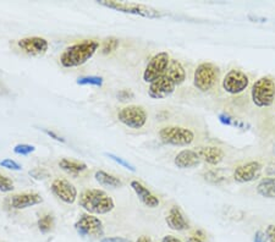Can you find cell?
<instances>
[{"label": "cell", "instance_id": "obj_1", "mask_svg": "<svg viewBox=\"0 0 275 242\" xmlns=\"http://www.w3.org/2000/svg\"><path fill=\"white\" fill-rule=\"evenodd\" d=\"M99 48V43L93 40H86L67 47L60 57V64L64 68H77L91 59Z\"/></svg>", "mask_w": 275, "mask_h": 242}, {"label": "cell", "instance_id": "obj_2", "mask_svg": "<svg viewBox=\"0 0 275 242\" xmlns=\"http://www.w3.org/2000/svg\"><path fill=\"white\" fill-rule=\"evenodd\" d=\"M78 203L89 214H108L115 207L113 198L105 191L98 188L83 191L80 194Z\"/></svg>", "mask_w": 275, "mask_h": 242}, {"label": "cell", "instance_id": "obj_3", "mask_svg": "<svg viewBox=\"0 0 275 242\" xmlns=\"http://www.w3.org/2000/svg\"><path fill=\"white\" fill-rule=\"evenodd\" d=\"M97 3L102 7L109 8V9L121 11V13L125 14H132V15H140L143 16V18L157 19L162 16L158 10L147 7V5L139 4V3L119 2V0H98Z\"/></svg>", "mask_w": 275, "mask_h": 242}, {"label": "cell", "instance_id": "obj_4", "mask_svg": "<svg viewBox=\"0 0 275 242\" xmlns=\"http://www.w3.org/2000/svg\"><path fill=\"white\" fill-rule=\"evenodd\" d=\"M251 97L257 107H270L275 99V82L268 76L258 79L252 86Z\"/></svg>", "mask_w": 275, "mask_h": 242}, {"label": "cell", "instance_id": "obj_5", "mask_svg": "<svg viewBox=\"0 0 275 242\" xmlns=\"http://www.w3.org/2000/svg\"><path fill=\"white\" fill-rule=\"evenodd\" d=\"M219 77V69L212 63L199 64L193 76V85L201 92L212 90L217 83Z\"/></svg>", "mask_w": 275, "mask_h": 242}, {"label": "cell", "instance_id": "obj_6", "mask_svg": "<svg viewBox=\"0 0 275 242\" xmlns=\"http://www.w3.org/2000/svg\"><path fill=\"white\" fill-rule=\"evenodd\" d=\"M159 137L171 146H189L195 140V133L181 126H165L159 131Z\"/></svg>", "mask_w": 275, "mask_h": 242}, {"label": "cell", "instance_id": "obj_7", "mask_svg": "<svg viewBox=\"0 0 275 242\" xmlns=\"http://www.w3.org/2000/svg\"><path fill=\"white\" fill-rule=\"evenodd\" d=\"M117 119L130 129H142L147 122V111L141 105H127L117 113Z\"/></svg>", "mask_w": 275, "mask_h": 242}, {"label": "cell", "instance_id": "obj_8", "mask_svg": "<svg viewBox=\"0 0 275 242\" xmlns=\"http://www.w3.org/2000/svg\"><path fill=\"white\" fill-rule=\"evenodd\" d=\"M75 229L82 237L88 238H98L104 233L102 220L92 214L80 215L78 220L75 222Z\"/></svg>", "mask_w": 275, "mask_h": 242}, {"label": "cell", "instance_id": "obj_9", "mask_svg": "<svg viewBox=\"0 0 275 242\" xmlns=\"http://www.w3.org/2000/svg\"><path fill=\"white\" fill-rule=\"evenodd\" d=\"M169 63L170 57L168 53L162 52L154 55L152 59L150 60V63L147 64L146 70L143 72V80H145V82L152 83L153 81L164 76L168 66H169Z\"/></svg>", "mask_w": 275, "mask_h": 242}, {"label": "cell", "instance_id": "obj_10", "mask_svg": "<svg viewBox=\"0 0 275 242\" xmlns=\"http://www.w3.org/2000/svg\"><path fill=\"white\" fill-rule=\"evenodd\" d=\"M248 76L241 70H231L223 80V88L230 94H238L248 87Z\"/></svg>", "mask_w": 275, "mask_h": 242}, {"label": "cell", "instance_id": "obj_11", "mask_svg": "<svg viewBox=\"0 0 275 242\" xmlns=\"http://www.w3.org/2000/svg\"><path fill=\"white\" fill-rule=\"evenodd\" d=\"M50 190L60 201L72 204L77 198V190L71 182L64 179H55L52 182Z\"/></svg>", "mask_w": 275, "mask_h": 242}, {"label": "cell", "instance_id": "obj_12", "mask_svg": "<svg viewBox=\"0 0 275 242\" xmlns=\"http://www.w3.org/2000/svg\"><path fill=\"white\" fill-rule=\"evenodd\" d=\"M262 171V165L256 160L248 161V163L238 165L234 170V180L240 183L251 182L256 180Z\"/></svg>", "mask_w": 275, "mask_h": 242}, {"label": "cell", "instance_id": "obj_13", "mask_svg": "<svg viewBox=\"0 0 275 242\" xmlns=\"http://www.w3.org/2000/svg\"><path fill=\"white\" fill-rule=\"evenodd\" d=\"M176 85L167 76L159 77L158 80L153 81L150 83V88H148V94L154 99H163L169 97L170 94L174 93Z\"/></svg>", "mask_w": 275, "mask_h": 242}, {"label": "cell", "instance_id": "obj_14", "mask_svg": "<svg viewBox=\"0 0 275 242\" xmlns=\"http://www.w3.org/2000/svg\"><path fill=\"white\" fill-rule=\"evenodd\" d=\"M18 46L21 48V51L30 55H42L48 51L49 43L42 37H26L20 40Z\"/></svg>", "mask_w": 275, "mask_h": 242}, {"label": "cell", "instance_id": "obj_15", "mask_svg": "<svg viewBox=\"0 0 275 242\" xmlns=\"http://www.w3.org/2000/svg\"><path fill=\"white\" fill-rule=\"evenodd\" d=\"M43 198L38 193H19L10 198V205L14 209H26L36 204H41Z\"/></svg>", "mask_w": 275, "mask_h": 242}, {"label": "cell", "instance_id": "obj_16", "mask_svg": "<svg viewBox=\"0 0 275 242\" xmlns=\"http://www.w3.org/2000/svg\"><path fill=\"white\" fill-rule=\"evenodd\" d=\"M130 185L131 187H132V190L134 191V193L137 194V197H139V199L143 203V204L147 205L148 208L158 207L159 203H161L159 202L158 197L154 196L152 192L148 190L147 187H145L141 182H139L137 180H132Z\"/></svg>", "mask_w": 275, "mask_h": 242}, {"label": "cell", "instance_id": "obj_17", "mask_svg": "<svg viewBox=\"0 0 275 242\" xmlns=\"http://www.w3.org/2000/svg\"><path fill=\"white\" fill-rule=\"evenodd\" d=\"M175 165L180 169H191L196 168L201 164V158H199L198 153L192 149H184L179 153L174 160Z\"/></svg>", "mask_w": 275, "mask_h": 242}, {"label": "cell", "instance_id": "obj_18", "mask_svg": "<svg viewBox=\"0 0 275 242\" xmlns=\"http://www.w3.org/2000/svg\"><path fill=\"white\" fill-rule=\"evenodd\" d=\"M167 224L171 230H175V231H182V230H187L190 227L189 222L185 219L184 214L180 210V208L174 205L173 208L169 210V214L167 216Z\"/></svg>", "mask_w": 275, "mask_h": 242}, {"label": "cell", "instance_id": "obj_19", "mask_svg": "<svg viewBox=\"0 0 275 242\" xmlns=\"http://www.w3.org/2000/svg\"><path fill=\"white\" fill-rule=\"evenodd\" d=\"M196 152L198 153L201 160H204L206 163L210 164V165H218L224 159V151L221 148H219V147H201Z\"/></svg>", "mask_w": 275, "mask_h": 242}, {"label": "cell", "instance_id": "obj_20", "mask_svg": "<svg viewBox=\"0 0 275 242\" xmlns=\"http://www.w3.org/2000/svg\"><path fill=\"white\" fill-rule=\"evenodd\" d=\"M165 76L168 79H170L175 83L176 86L181 85L186 80V72H185L184 66L181 65V63L176 59H170L169 66H168L167 72H165Z\"/></svg>", "mask_w": 275, "mask_h": 242}, {"label": "cell", "instance_id": "obj_21", "mask_svg": "<svg viewBox=\"0 0 275 242\" xmlns=\"http://www.w3.org/2000/svg\"><path fill=\"white\" fill-rule=\"evenodd\" d=\"M94 177L95 180H97V181L103 186H109V187L116 188V187H121V186L123 185V182L119 179V177L114 176V175L109 174V172L103 171V170L95 171Z\"/></svg>", "mask_w": 275, "mask_h": 242}, {"label": "cell", "instance_id": "obj_22", "mask_svg": "<svg viewBox=\"0 0 275 242\" xmlns=\"http://www.w3.org/2000/svg\"><path fill=\"white\" fill-rule=\"evenodd\" d=\"M59 166H60L64 171L69 172V174H72V175L80 174V172L85 171L87 169V165L85 163H82V161L66 159V158H64V159L59 161Z\"/></svg>", "mask_w": 275, "mask_h": 242}, {"label": "cell", "instance_id": "obj_23", "mask_svg": "<svg viewBox=\"0 0 275 242\" xmlns=\"http://www.w3.org/2000/svg\"><path fill=\"white\" fill-rule=\"evenodd\" d=\"M257 192L265 198H275V177H265L257 185Z\"/></svg>", "mask_w": 275, "mask_h": 242}, {"label": "cell", "instance_id": "obj_24", "mask_svg": "<svg viewBox=\"0 0 275 242\" xmlns=\"http://www.w3.org/2000/svg\"><path fill=\"white\" fill-rule=\"evenodd\" d=\"M53 226H54V218L50 214H46L38 220V227L41 232H49L53 229Z\"/></svg>", "mask_w": 275, "mask_h": 242}, {"label": "cell", "instance_id": "obj_25", "mask_svg": "<svg viewBox=\"0 0 275 242\" xmlns=\"http://www.w3.org/2000/svg\"><path fill=\"white\" fill-rule=\"evenodd\" d=\"M117 47H119V40L115 37H109L106 38V40L103 42V46H102V54H110V53L115 52L117 49Z\"/></svg>", "mask_w": 275, "mask_h": 242}, {"label": "cell", "instance_id": "obj_26", "mask_svg": "<svg viewBox=\"0 0 275 242\" xmlns=\"http://www.w3.org/2000/svg\"><path fill=\"white\" fill-rule=\"evenodd\" d=\"M77 85L80 86H87V85H92V86H97V87H100L103 85V77L100 76H85V77H80L77 79Z\"/></svg>", "mask_w": 275, "mask_h": 242}, {"label": "cell", "instance_id": "obj_27", "mask_svg": "<svg viewBox=\"0 0 275 242\" xmlns=\"http://www.w3.org/2000/svg\"><path fill=\"white\" fill-rule=\"evenodd\" d=\"M29 174L30 176H32L35 180H38V181H41V180H46L50 176V172L44 168H35L32 169V170H30Z\"/></svg>", "mask_w": 275, "mask_h": 242}, {"label": "cell", "instance_id": "obj_28", "mask_svg": "<svg viewBox=\"0 0 275 242\" xmlns=\"http://www.w3.org/2000/svg\"><path fill=\"white\" fill-rule=\"evenodd\" d=\"M35 151H36L35 146H31V144H26V143L18 144V146H15V148H14V152H15L16 154H20V155H29L30 153H32Z\"/></svg>", "mask_w": 275, "mask_h": 242}, {"label": "cell", "instance_id": "obj_29", "mask_svg": "<svg viewBox=\"0 0 275 242\" xmlns=\"http://www.w3.org/2000/svg\"><path fill=\"white\" fill-rule=\"evenodd\" d=\"M14 190V182L9 177L0 174V191L2 192H11Z\"/></svg>", "mask_w": 275, "mask_h": 242}, {"label": "cell", "instance_id": "obj_30", "mask_svg": "<svg viewBox=\"0 0 275 242\" xmlns=\"http://www.w3.org/2000/svg\"><path fill=\"white\" fill-rule=\"evenodd\" d=\"M105 155H106V157H109V158H110L111 160L116 161L117 164H120V165H122L123 168L128 169V170H131V171H136V169L133 168V165H131L130 163H127V161H126V160H123L122 158H120V157H117V155L113 154V153H105Z\"/></svg>", "mask_w": 275, "mask_h": 242}, {"label": "cell", "instance_id": "obj_31", "mask_svg": "<svg viewBox=\"0 0 275 242\" xmlns=\"http://www.w3.org/2000/svg\"><path fill=\"white\" fill-rule=\"evenodd\" d=\"M0 165L3 166V168H7V169H10V170H21V165L20 164L16 163L15 160H11V159H4L0 161Z\"/></svg>", "mask_w": 275, "mask_h": 242}, {"label": "cell", "instance_id": "obj_32", "mask_svg": "<svg viewBox=\"0 0 275 242\" xmlns=\"http://www.w3.org/2000/svg\"><path fill=\"white\" fill-rule=\"evenodd\" d=\"M117 98H119L121 102L131 101V99L134 98V94L131 90H121L119 91V93H117Z\"/></svg>", "mask_w": 275, "mask_h": 242}, {"label": "cell", "instance_id": "obj_33", "mask_svg": "<svg viewBox=\"0 0 275 242\" xmlns=\"http://www.w3.org/2000/svg\"><path fill=\"white\" fill-rule=\"evenodd\" d=\"M265 235L269 242H275V225H268L265 230Z\"/></svg>", "mask_w": 275, "mask_h": 242}, {"label": "cell", "instance_id": "obj_34", "mask_svg": "<svg viewBox=\"0 0 275 242\" xmlns=\"http://www.w3.org/2000/svg\"><path fill=\"white\" fill-rule=\"evenodd\" d=\"M100 242H131V241L125 237H119V236H116V237H104L100 240Z\"/></svg>", "mask_w": 275, "mask_h": 242}, {"label": "cell", "instance_id": "obj_35", "mask_svg": "<svg viewBox=\"0 0 275 242\" xmlns=\"http://www.w3.org/2000/svg\"><path fill=\"white\" fill-rule=\"evenodd\" d=\"M43 132L44 133H47L48 136H49V137H52L53 140H55V141H58V142H65V140H64L63 137H60V136H58L57 133L55 132H53V131H49V130H46V129H43Z\"/></svg>", "mask_w": 275, "mask_h": 242}, {"label": "cell", "instance_id": "obj_36", "mask_svg": "<svg viewBox=\"0 0 275 242\" xmlns=\"http://www.w3.org/2000/svg\"><path fill=\"white\" fill-rule=\"evenodd\" d=\"M219 120L223 122V124H226V125L234 124V120H232L229 115H225V114H220V115H219Z\"/></svg>", "mask_w": 275, "mask_h": 242}, {"label": "cell", "instance_id": "obj_37", "mask_svg": "<svg viewBox=\"0 0 275 242\" xmlns=\"http://www.w3.org/2000/svg\"><path fill=\"white\" fill-rule=\"evenodd\" d=\"M254 242H266V235L262 231H257L254 235Z\"/></svg>", "mask_w": 275, "mask_h": 242}, {"label": "cell", "instance_id": "obj_38", "mask_svg": "<svg viewBox=\"0 0 275 242\" xmlns=\"http://www.w3.org/2000/svg\"><path fill=\"white\" fill-rule=\"evenodd\" d=\"M162 242H182L181 240H179L178 237H174V236H170V235H167L163 237Z\"/></svg>", "mask_w": 275, "mask_h": 242}, {"label": "cell", "instance_id": "obj_39", "mask_svg": "<svg viewBox=\"0 0 275 242\" xmlns=\"http://www.w3.org/2000/svg\"><path fill=\"white\" fill-rule=\"evenodd\" d=\"M136 242H152V240H151V238L148 237V236L142 235V236H140L139 238H137Z\"/></svg>", "mask_w": 275, "mask_h": 242}, {"label": "cell", "instance_id": "obj_40", "mask_svg": "<svg viewBox=\"0 0 275 242\" xmlns=\"http://www.w3.org/2000/svg\"><path fill=\"white\" fill-rule=\"evenodd\" d=\"M187 242H204L202 238L197 237V236H190L189 238H187Z\"/></svg>", "mask_w": 275, "mask_h": 242}]
</instances>
